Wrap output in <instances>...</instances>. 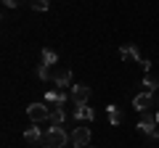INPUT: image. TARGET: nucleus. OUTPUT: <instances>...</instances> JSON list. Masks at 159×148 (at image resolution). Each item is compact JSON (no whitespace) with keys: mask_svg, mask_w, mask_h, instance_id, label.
<instances>
[{"mask_svg":"<svg viewBox=\"0 0 159 148\" xmlns=\"http://www.w3.org/2000/svg\"><path fill=\"white\" fill-rule=\"evenodd\" d=\"M90 143V130L88 127H77L72 132V148H85Z\"/></svg>","mask_w":159,"mask_h":148,"instance_id":"obj_6","label":"nucleus"},{"mask_svg":"<svg viewBox=\"0 0 159 148\" xmlns=\"http://www.w3.org/2000/svg\"><path fill=\"white\" fill-rule=\"evenodd\" d=\"M72 101H74V106H85L88 101H90V87L88 85H72Z\"/></svg>","mask_w":159,"mask_h":148,"instance_id":"obj_5","label":"nucleus"},{"mask_svg":"<svg viewBox=\"0 0 159 148\" xmlns=\"http://www.w3.org/2000/svg\"><path fill=\"white\" fill-rule=\"evenodd\" d=\"M106 119H109V124H122V111H119V106H106Z\"/></svg>","mask_w":159,"mask_h":148,"instance_id":"obj_13","label":"nucleus"},{"mask_svg":"<svg viewBox=\"0 0 159 148\" xmlns=\"http://www.w3.org/2000/svg\"><path fill=\"white\" fill-rule=\"evenodd\" d=\"M66 122V111L64 106H51V127H61Z\"/></svg>","mask_w":159,"mask_h":148,"instance_id":"obj_11","label":"nucleus"},{"mask_svg":"<svg viewBox=\"0 0 159 148\" xmlns=\"http://www.w3.org/2000/svg\"><path fill=\"white\" fill-rule=\"evenodd\" d=\"M40 137H43V130H40L37 124H32V127L24 130V140L27 143H40Z\"/></svg>","mask_w":159,"mask_h":148,"instance_id":"obj_14","label":"nucleus"},{"mask_svg":"<svg viewBox=\"0 0 159 148\" xmlns=\"http://www.w3.org/2000/svg\"><path fill=\"white\" fill-rule=\"evenodd\" d=\"M66 143H72V135H66L64 127H51L40 137V148H66Z\"/></svg>","mask_w":159,"mask_h":148,"instance_id":"obj_1","label":"nucleus"},{"mask_svg":"<svg viewBox=\"0 0 159 148\" xmlns=\"http://www.w3.org/2000/svg\"><path fill=\"white\" fill-rule=\"evenodd\" d=\"M151 103H154V95H151V93H138V95L133 98V108L141 111V114L151 108Z\"/></svg>","mask_w":159,"mask_h":148,"instance_id":"obj_8","label":"nucleus"},{"mask_svg":"<svg viewBox=\"0 0 159 148\" xmlns=\"http://www.w3.org/2000/svg\"><path fill=\"white\" fill-rule=\"evenodd\" d=\"M32 11H48L51 8V0H29Z\"/></svg>","mask_w":159,"mask_h":148,"instance_id":"obj_17","label":"nucleus"},{"mask_svg":"<svg viewBox=\"0 0 159 148\" xmlns=\"http://www.w3.org/2000/svg\"><path fill=\"white\" fill-rule=\"evenodd\" d=\"M157 87H159V82H157V77H143V93H157Z\"/></svg>","mask_w":159,"mask_h":148,"instance_id":"obj_16","label":"nucleus"},{"mask_svg":"<svg viewBox=\"0 0 159 148\" xmlns=\"http://www.w3.org/2000/svg\"><path fill=\"white\" fill-rule=\"evenodd\" d=\"M119 56H122V58H135L138 63H143V61H146V58H143L141 53H138V48L133 45V42H127V45H122V48H119Z\"/></svg>","mask_w":159,"mask_h":148,"instance_id":"obj_10","label":"nucleus"},{"mask_svg":"<svg viewBox=\"0 0 159 148\" xmlns=\"http://www.w3.org/2000/svg\"><path fill=\"white\" fill-rule=\"evenodd\" d=\"M53 85H56V87H72V72H69V69H64V66H56Z\"/></svg>","mask_w":159,"mask_h":148,"instance_id":"obj_7","label":"nucleus"},{"mask_svg":"<svg viewBox=\"0 0 159 148\" xmlns=\"http://www.w3.org/2000/svg\"><path fill=\"white\" fill-rule=\"evenodd\" d=\"M157 114H151V111H143V116H141V122H138V130L143 132V135H154L157 132Z\"/></svg>","mask_w":159,"mask_h":148,"instance_id":"obj_4","label":"nucleus"},{"mask_svg":"<svg viewBox=\"0 0 159 148\" xmlns=\"http://www.w3.org/2000/svg\"><path fill=\"white\" fill-rule=\"evenodd\" d=\"M40 63H43V66H58V53H56V50H51V48H43Z\"/></svg>","mask_w":159,"mask_h":148,"instance_id":"obj_12","label":"nucleus"},{"mask_svg":"<svg viewBox=\"0 0 159 148\" xmlns=\"http://www.w3.org/2000/svg\"><path fill=\"white\" fill-rule=\"evenodd\" d=\"M157 122H159V108H157Z\"/></svg>","mask_w":159,"mask_h":148,"instance_id":"obj_20","label":"nucleus"},{"mask_svg":"<svg viewBox=\"0 0 159 148\" xmlns=\"http://www.w3.org/2000/svg\"><path fill=\"white\" fill-rule=\"evenodd\" d=\"M85 148H90V146H85Z\"/></svg>","mask_w":159,"mask_h":148,"instance_id":"obj_21","label":"nucleus"},{"mask_svg":"<svg viewBox=\"0 0 159 148\" xmlns=\"http://www.w3.org/2000/svg\"><path fill=\"white\" fill-rule=\"evenodd\" d=\"M21 3H24V0H3V6H6V8H19Z\"/></svg>","mask_w":159,"mask_h":148,"instance_id":"obj_19","label":"nucleus"},{"mask_svg":"<svg viewBox=\"0 0 159 148\" xmlns=\"http://www.w3.org/2000/svg\"><path fill=\"white\" fill-rule=\"evenodd\" d=\"M27 116L34 122V124H40V122L51 119V106H48L45 101L43 103H32V106H27Z\"/></svg>","mask_w":159,"mask_h":148,"instance_id":"obj_2","label":"nucleus"},{"mask_svg":"<svg viewBox=\"0 0 159 148\" xmlns=\"http://www.w3.org/2000/svg\"><path fill=\"white\" fill-rule=\"evenodd\" d=\"M146 148H159V132L148 135V143H146Z\"/></svg>","mask_w":159,"mask_h":148,"instance_id":"obj_18","label":"nucleus"},{"mask_svg":"<svg viewBox=\"0 0 159 148\" xmlns=\"http://www.w3.org/2000/svg\"><path fill=\"white\" fill-rule=\"evenodd\" d=\"M53 74H56V66H43V63L37 66V80H43V82H53Z\"/></svg>","mask_w":159,"mask_h":148,"instance_id":"obj_15","label":"nucleus"},{"mask_svg":"<svg viewBox=\"0 0 159 148\" xmlns=\"http://www.w3.org/2000/svg\"><path fill=\"white\" fill-rule=\"evenodd\" d=\"M69 98H72V93H66L64 87H53V90L45 93V103L48 106H64Z\"/></svg>","mask_w":159,"mask_h":148,"instance_id":"obj_3","label":"nucleus"},{"mask_svg":"<svg viewBox=\"0 0 159 148\" xmlns=\"http://www.w3.org/2000/svg\"><path fill=\"white\" fill-rule=\"evenodd\" d=\"M74 119H77V122H93V119H96V111H93L88 103H85V106H74Z\"/></svg>","mask_w":159,"mask_h":148,"instance_id":"obj_9","label":"nucleus"}]
</instances>
